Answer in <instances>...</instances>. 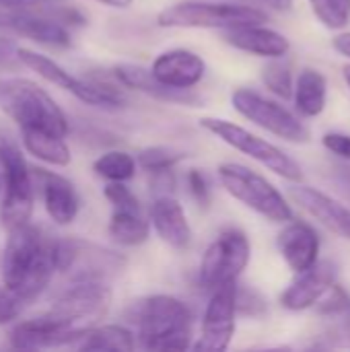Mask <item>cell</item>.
Segmentation results:
<instances>
[{"label": "cell", "mask_w": 350, "mask_h": 352, "mask_svg": "<svg viewBox=\"0 0 350 352\" xmlns=\"http://www.w3.org/2000/svg\"><path fill=\"white\" fill-rule=\"evenodd\" d=\"M262 82L270 93H274L281 99H293L295 93V82H293V70L283 58H272L264 68H262Z\"/></svg>", "instance_id": "30"}, {"label": "cell", "mask_w": 350, "mask_h": 352, "mask_svg": "<svg viewBox=\"0 0 350 352\" xmlns=\"http://www.w3.org/2000/svg\"><path fill=\"white\" fill-rule=\"evenodd\" d=\"M295 109L303 118H318L326 109L328 80L316 68H303L295 80Z\"/></svg>", "instance_id": "25"}, {"label": "cell", "mask_w": 350, "mask_h": 352, "mask_svg": "<svg viewBox=\"0 0 350 352\" xmlns=\"http://www.w3.org/2000/svg\"><path fill=\"white\" fill-rule=\"evenodd\" d=\"M140 346L146 351H186L192 346L194 318L184 301L171 295H153L134 305Z\"/></svg>", "instance_id": "2"}, {"label": "cell", "mask_w": 350, "mask_h": 352, "mask_svg": "<svg viewBox=\"0 0 350 352\" xmlns=\"http://www.w3.org/2000/svg\"><path fill=\"white\" fill-rule=\"evenodd\" d=\"M0 31H8L54 47H68L72 43L68 27L52 19L33 14L29 10H19L8 6H0Z\"/></svg>", "instance_id": "14"}, {"label": "cell", "mask_w": 350, "mask_h": 352, "mask_svg": "<svg viewBox=\"0 0 350 352\" xmlns=\"http://www.w3.org/2000/svg\"><path fill=\"white\" fill-rule=\"evenodd\" d=\"M342 76H344V82L349 85L350 89V64H347V66L342 68Z\"/></svg>", "instance_id": "43"}, {"label": "cell", "mask_w": 350, "mask_h": 352, "mask_svg": "<svg viewBox=\"0 0 350 352\" xmlns=\"http://www.w3.org/2000/svg\"><path fill=\"white\" fill-rule=\"evenodd\" d=\"M250 260L252 245L248 235L241 229L227 227L204 252L200 266V283L210 293L219 287L237 283L243 270L248 268Z\"/></svg>", "instance_id": "11"}, {"label": "cell", "mask_w": 350, "mask_h": 352, "mask_svg": "<svg viewBox=\"0 0 350 352\" xmlns=\"http://www.w3.org/2000/svg\"><path fill=\"white\" fill-rule=\"evenodd\" d=\"M25 307H27V303L23 299H19L14 291L6 289L4 285L0 287V324H8V322L17 320Z\"/></svg>", "instance_id": "36"}, {"label": "cell", "mask_w": 350, "mask_h": 352, "mask_svg": "<svg viewBox=\"0 0 350 352\" xmlns=\"http://www.w3.org/2000/svg\"><path fill=\"white\" fill-rule=\"evenodd\" d=\"M113 78L118 80V85L134 89L138 93H144L157 101L175 103V105H190V107H196L202 103V97L196 95L192 89L165 87L163 82L157 80V76L153 74L151 68H144L138 64H118L113 68Z\"/></svg>", "instance_id": "19"}, {"label": "cell", "mask_w": 350, "mask_h": 352, "mask_svg": "<svg viewBox=\"0 0 350 352\" xmlns=\"http://www.w3.org/2000/svg\"><path fill=\"white\" fill-rule=\"evenodd\" d=\"M0 6L29 10L33 14L52 19L68 29H80L89 23L87 14L72 0H0Z\"/></svg>", "instance_id": "24"}, {"label": "cell", "mask_w": 350, "mask_h": 352, "mask_svg": "<svg viewBox=\"0 0 350 352\" xmlns=\"http://www.w3.org/2000/svg\"><path fill=\"white\" fill-rule=\"evenodd\" d=\"M186 184H188V190H190L192 198L196 200V204L202 208H208L210 200H212V190H210L208 177L200 169H190L186 175Z\"/></svg>", "instance_id": "35"}, {"label": "cell", "mask_w": 350, "mask_h": 352, "mask_svg": "<svg viewBox=\"0 0 350 352\" xmlns=\"http://www.w3.org/2000/svg\"><path fill=\"white\" fill-rule=\"evenodd\" d=\"M151 225L159 239L173 250H186L192 243V227L184 206L173 194L155 196L151 204Z\"/></svg>", "instance_id": "21"}, {"label": "cell", "mask_w": 350, "mask_h": 352, "mask_svg": "<svg viewBox=\"0 0 350 352\" xmlns=\"http://www.w3.org/2000/svg\"><path fill=\"white\" fill-rule=\"evenodd\" d=\"M4 186H6V157H4V148L0 144V198H2Z\"/></svg>", "instance_id": "41"}, {"label": "cell", "mask_w": 350, "mask_h": 352, "mask_svg": "<svg viewBox=\"0 0 350 352\" xmlns=\"http://www.w3.org/2000/svg\"><path fill=\"white\" fill-rule=\"evenodd\" d=\"M151 188H153L155 196L175 194V173H173V169L151 173Z\"/></svg>", "instance_id": "39"}, {"label": "cell", "mask_w": 350, "mask_h": 352, "mask_svg": "<svg viewBox=\"0 0 350 352\" xmlns=\"http://www.w3.org/2000/svg\"><path fill=\"white\" fill-rule=\"evenodd\" d=\"M188 155L179 148L173 146H149L142 148L136 157L138 165L149 171V173H157V171H165V169H173L177 163H182Z\"/></svg>", "instance_id": "31"}, {"label": "cell", "mask_w": 350, "mask_h": 352, "mask_svg": "<svg viewBox=\"0 0 350 352\" xmlns=\"http://www.w3.org/2000/svg\"><path fill=\"white\" fill-rule=\"evenodd\" d=\"M56 268L70 283H107L122 274L126 258L85 239H58L54 245Z\"/></svg>", "instance_id": "7"}, {"label": "cell", "mask_w": 350, "mask_h": 352, "mask_svg": "<svg viewBox=\"0 0 350 352\" xmlns=\"http://www.w3.org/2000/svg\"><path fill=\"white\" fill-rule=\"evenodd\" d=\"M311 12L328 29H344L350 23V0H309Z\"/></svg>", "instance_id": "32"}, {"label": "cell", "mask_w": 350, "mask_h": 352, "mask_svg": "<svg viewBox=\"0 0 350 352\" xmlns=\"http://www.w3.org/2000/svg\"><path fill=\"white\" fill-rule=\"evenodd\" d=\"M99 4H105V6H111V8H128L134 0H95Z\"/></svg>", "instance_id": "42"}, {"label": "cell", "mask_w": 350, "mask_h": 352, "mask_svg": "<svg viewBox=\"0 0 350 352\" xmlns=\"http://www.w3.org/2000/svg\"><path fill=\"white\" fill-rule=\"evenodd\" d=\"M278 252L293 272H305L320 262V237L305 221H289L276 237Z\"/></svg>", "instance_id": "17"}, {"label": "cell", "mask_w": 350, "mask_h": 352, "mask_svg": "<svg viewBox=\"0 0 350 352\" xmlns=\"http://www.w3.org/2000/svg\"><path fill=\"white\" fill-rule=\"evenodd\" d=\"M109 237L124 248L142 245L151 235V223L142 214V206L113 208L109 219Z\"/></svg>", "instance_id": "26"}, {"label": "cell", "mask_w": 350, "mask_h": 352, "mask_svg": "<svg viewBox=\"0 0 350 352\" xmlns=\"http://www.w3.org/2000/svg\"><path fill=\"white\" fill-rule=\"evenodd\" d=\"M223 39L245 54L258 56V58H285L291 50V41L287 35L266 27V25H243L235 29L223 31Z\"/></svg>", "instance_id": "22"}, {"label": "cell", "mask_w": 350, "mask_h": 352, "mask_svg": "<svg viewBox=\"0 0 350 352\" xmlns=\"http://www.w3.org/2000/svg\"><path fill=\"white\" fill-rule=\"evenodd\" d=\"M233 109L245 118L248 122L256 124L258 128L295 144H305L311 138L309 128L301 122L299 116H295L291 109L281 105L278 101H272L252 89H237L231 95Z\"/></svg>", "instance_id": "10"}, {"label": "cell", "mask_w": 350, "mask_h": 352, "mask_svg": "<svg viewBox=\"0 0 350 352\" xmlns=\"http://www.w3.org/2000/svg\"><path fill=\"white\" fill-rule=\"evenodd\" d=\"M200 126L208 134H212L221 142H225L227 146L248 155L250 159L258 161L260 165H264L272 173L281 175L283 179H287L291 184H301L303 182V169L291 155H287L276 144L252 134L250 130L241 128L239 124L223 120V118H202Z\"/></svg>", "instance_id": "6"}, {"label": "cell", "mask_w": 350, "mask_h": 352, "mask_svg": "<svg viewBox=\"0 0 350 352\" xmlns=\"http://www.w3.org/2000/svg\"><path fill=\"white\" fill-rule=\"evenodd\" d=\"M6 157V186L2 192L0 221L6 231L27 225L33 214V173L23 153L8 140L2 142Z\"/></svg>", "instance_id": "12"}, {"label": "cell", "mask_w": 350, "mask_h": 352, "mask_svg": "<svg viewBox=\"0 0 350 352\" xmlns=\"http://www.w3.org/2000/svg\"><path fill=\"white\" fill-rule=\"evenodd\" d=\"M31 173L35 177V184L41 188L43 206H45L47 217L58 225H70L76 219L78 208H80L78 194H76L74 186L66 177L45 171V169H39V167H33Z\"/></svg>", "instance_id": "20"}, {"label": "cell", "mask_w": 350, "mask_h": 352, "mask_svg": "<svg viewBox=\"0 0 350 352\" xmlns=\"http://www.w3.org/2000/svg\"><path fill=\"white\" fill-rule=\"evenodd\" d=\"M56 237L45 235L31 223L8 231L0 258L2 285L17 293L27 305L35 301L52 283L56 268Z\"/></svg>", "instance_id": "1"}, {"label": "cell", "mask_w": 350, "mask_h": 352, "mask_svg": "<svg viewBox=\"0 0 350 352\" xmlns=\"http://www.w3.org/2000/svg\"><path fill=\"white\" fill-rule=\"evenodd\" d=\"M237 314L262 318L266 314V299L248 285H237Z\"/></svg>", "instance_id": "34"}, {"label": "cell", "mask_w": 350, "mask_h": 352, "mask_svg": "<svg viewBox=\"0 0 350 352\" xmlns=\"http://www.w3.org/2000/svg\"><path fill=\"white\" fill-rule=\"evenodd\" d=\"M21 138L27 153L47 165L66 167L70 163V148L64 136H56L43 130H21Z\"/></svg>", "instance_id": "27"}, {"label": "cell", "mask_w": 350, "mask_h": 352, "mask_svg": "<svg viewBox=\"0 0 350 352\" xmlns=\"http://www.w3.org/2000/svg\"><path fill=\"white\" fill-rule=\"evenodd\" d=\"M10 344L14 349L35 351V349L76 344V338L45 311L39 318H31L17 324L10 332Z\"/></svg>", "instance_id": "23"}, {"label": "cell", "mask_w": 350, "mask_h": 352, "mask_svg": "<svg viewBox=\"0 0 350 352\" xmlns=\"http://www.w3.org/2000/svg\"><path fill=\"white\" fill-rule=\"evenodd\" d=\"M109 305L111 291L107 283H70V287L60 293L47 314L78 342L107 314Z\"/></svg>", "instance_id": "8"}, {"label": "cell", "mask_w": 350, "mask_h": 352, "mask_svg": "<svg viewBox=\"0 0 350 352\" xmlns=\"http://www.w3.org/2000/svg\"><path fill=\"white\" fill-rule=\"evenodd\" d=\"M134 334L118 324L107 326H93L78 342V351H113V352H130L134 351Z\"/></svg>", "instance_id": "28"}, {"label": "cell", "mask_w": 350, "mask_h": 352, "mask_svg": "<svg viewBox=\"0 0 350 352\" xmlns=\"http://www.w3.org/2000/svg\"><path fill=\"white\" fill-rule=\"evenodd\" d=\"M136 167L138 161L126 151H107L93 163V171L107 182H130Z\"/></svg>", "instance_id": "29"}, {"label": "cell", "mask_w": 350, "mask_h": 352, "mask_svg": "<svg viewBox=\"0 0 350 352\" xmlns=\"http://www.w3.org/2000/svg\"><path fill=\"white\" fill-rule=\"evenodd\" d=\"M322 144H324L326 151H330L332 155L340 157L342 161H350V134L328 132V134H324Z\"/></svg>", "instance_id": "37"}, {"label": "cell", "mask_w": 350, "mask_h": 352, "mask_svg": "<svg viewBox=\"0 0 350 352\" xmlns=\"http://www.w3.org/2000/svg\"><path fill=\"white\" fill-rule=\"evenodd\" d=\"M318 314L326 318H344L350 314V295L340 287L332 285V289L318 301Z\"/></svg>", "instance_id": "33"}, {"label": "cell", "mask_w": 350, "mask_h": 352, "mask_svg": "<svg viewBox=\"0 0 350 352\" xmlns=\"http://www.w3.org/2000/svg\"><path fill=\"white\" fill-rule=\"evenodd\" d=\"M19 66H23V62L19 60V45H17V41L10 39V37H2L0 35V68H4V70L12 68L14 70Z\"/></svg>", "instance_id": "38"}, {"label": "cell", "mask_w": 350, "mask_h": 352, "mask_svg": "<svg viewBox=\"0 0 350 352\" xmlns=\"http://www.w3.org/2000/svg\"><path fill=\"white\" fill-rule=\"evenodd\" d=\"M0 109L19 130H43L56 136L68 134V118L37 82L27 78H0Z\"/></svg>", "instance_id": "3"}, {"label": "cell", "mask_w": 350, "mask_h": 352, "mask_svg": "<svg viewBox=\"0 0 350 352\" xmlns=\"http://www.w3.org/2000/svg\"><path fill=\"white\" fill-rule=\"evenodd\" d=\"M237 283L219 287L212 291L202 318L200 340L194 344L198 352H223L229 349L235 336L237 320Z\"/></svg>", "instance_id": "13"}, {"label": "cell", "mask_w": 350, "mask_h": 352, "mask_svg": "<svg viewBox=\"0 0 350 352\" xmlns=\"http://www.w3.org/2000/svg\"><path fill=\"white\" fill-rule=\"evenodd\" d=\"M219 179L223 188L239 200L250 210L258 212L260 217L268 219L270 223H289L293 221V208L264 175L258 171L241 165V163H221L219 165Z\"/></svg>", "instance_id": "5"}, {"label": "cell", "mask_w": 350, "mask_h": 352, "mask_svg": "<svg viewBox=\"0 0 350 352\" xmlns=\"http://www.w3.org/2000/svg\"><path fill=\"white\" fill-rule=\"evenodd\" d=\"M332 45H334V50H336L340 56H344V58H349L350 60V31L349 33L336 35V37L332 39Z\"/></svg>", "instance_id": "40"}, {"label": "cell", "mask_w": 350, "mask_h": 352, "mask_svg": "<svg viewBox=\"0 0 350 352\" xmlns=\"http://www.w3.org/2000/svg\"><path fill=\"white\" fill-rule=\"evenodd\" d=\"M289 196L293 198L295 204H299V208H303L318 223H322L328 231L350 241V208L347 204L338 202L336 198L316 188L301 186V184H295L289 190Z\"/></svg>", "instance_id": "15"}, {"label": "cell", "mask_w": 350, "mask_h": 352, "mask_svg": "<svg viewBox=\"0 0 350 352\" xmlns=\"http://www.w3.org/2000/svg\"><path fill=\"white\" fill-rule=\"evenodd\" d=\"M19 60L23 62V66L37 72L47 82L56 85L58 89L68 91L70 95H74L76 99H80L89 105H95V107H124L126 105V95L116 85L97 80V78L95 80L76 78L66 68H62L58 62H54L52 58H47L39 52L19 47Z\"/></svg>", "instance_id": "9"}, {"label": "cell", "mask_w": 350, "mask_h": 352, "mask_svg": "<svg viewBox=\"0 0 350 352\" xmlns=\"http://www.w3.org/2000/svg\"><path fill=\"white\" fill-rule=\"evenodd\" d=\"M268 21L266 10L250 4L235 2H202L184 0L165 6L157 14L159 27L167 29H235L243 25H264Z\"/></svg>", "instance_id": "4"}, {"label": "cell", "mask_w": 350, "mask_h": 352, "mask_svg": "<svg viewBox=\"0 0 350 352\" xmlns=\"http://www.w3.org/2000/svg\"><path fill=\"white\" fill-rule=\"evenodd\" d=\"M159 82L171 89H194L206 74V62L192 50H167L151 66Z\"/></svg>", "instance_id": "18"}, {"label": "cell", "mask_w": 350, "mask_h": 352, "mask_svg": "<svg viewBox=\"0 0 350 352\" xmlns=\"http://www.w3.org/2000/svg\"><path fill=\"white\" fill-rule=\"evenodd\" d=\"M336 283V266L332 262H318L287 287L281 295V305L289 311H305L316 307L318 301L332 289Z\"/></svg>", "instance_id": "16"}]
</instances>
